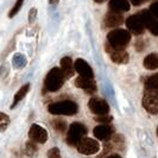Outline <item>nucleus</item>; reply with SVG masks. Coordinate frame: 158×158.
<instances>
[{"label":"nucleus","instance_id":"obj_20","mask_svg":"<svg viewBox=\"0 0 158 158\" xmlns=\"http://www.w3.org/2000/svg\"><path fill=\"white\" fill-rule=\"evenodd\" d=\"M24 1H25V0H17L16 4L13 5V7L11 8V11H10V13H8V17H10V18H13V17L19 12V10H20L22 6H23Z\"/></svg>","mask_w":158,"mask_h":158},{"label":"nucleus","instance_id":"obj_24","mask_svg":"<svg viewBox=\"0 0 158 158\" xmlns=\"http://www.w3.org/2000/svg\"><path fill=\"white\" fill-rule=\"evenodd\" d=\"M48 158H61V152L58 148H52L51 150L48 151Z\"/></svg>","mask_w":158,"mask_h":158},{"label":"nucleus","instance_id":"obj_13","mask_svg":"<svg viewBox=\"0 0 158 158\" xmlns=\"http://www.w3.org/2000/svg\"><path fill=\"white\" fill-rule=\"evenodd\" d=\"M75 85H76V87L86 90L87 93H95L96 92V83H95V81L93 79L79 76L77 79L75 80Z\"/></svg>","mask_w":158,"mask_h":158},{"label":"nucleus","instance_id":"obj_21","mask_svg":"<svg viewBox=\"0 0 158 158\" xmlns=\"http://www.w3.org/2000/svg\"><path fill=\"white\" fill-rule=\"evenodd\" d=\"M10 124V118L7 114L0 113V131H5Z\"/></svg>","mask_w":158,"mask_h":158},{"label":"nucleus","instance_id":"obj_6","mask_svg":"<svg viewBox=\"0 0 158 158\" xmlns=\"http://www.w3.org/2000/svg\"><path fill=\"white\" fill-rule=\"evenodd\" d=\"M77 151L82 155H95L100 151V144L92 138H83L77 144Z\"/></svg>","mask_w":158,"mask_h":158},{"label":"nucleus","instance_id":"obj_33","mask_svg":"<svg viewBox=\"0 0 158 158\" xmlns=\"http://www.w3.org/2000/svg\"><path fill=\"white\" fill-rule=\"evenodd\" d=\"M58 0H50V4H56Z\"/></svg>","mask_w":158,"mask_h":158},{"label":"nucleus","instance_id":"obj_22","mask_svg":"<svg viewBox=\"0 0 158 158\" xmlns=\"http://www.w3.org/2000/svg\"><path fill=\"white\" fill-rule=\"evenodd\" d=\"M26 63V61H25V57L23 55H20V54H17L15 56V58H13V64L18 67V68H20V67H23L24 64Z\"/></svg>","mask_w":158,"mask_h":158},{"label":"nucleus","instance_id":"obj_19","mask_svg":"<svg viewBox=\"0 0 158 158\" xmlns=\"http://www.w3.org/2000/svg\"><path fill=\"white\" fill-rule=\"evenodd\" d=\"M52 126H54V128H55L56 131H58V132H64L65 128H67V124H65V121L61 120V119H56V120L52 121Z\"/></svg>","mask_w":158,"mask_h":158},{"label":"nucleus","instance_id":"obj_27","mask_svg":"<svg viewBox=\"0 0 158 158\" xmlns=\"http://www.w3.org/2000/svg\"><path fill=\"white\" fill-rule=\"evenodd\" d=\"M96 121L99 123H102V124H106V123H111L112 121V117H107V115H99L95 118Z\"/></svg>","mask_w":158,"mask_h":158},{"label":"nucleus","instance_id":"obj_26","mask_svg":"<svg viewBox=\"0 0 158 158\" xmlns=\"http://www.w3.org/2000/svg\"><path fill=\"white\" fill-rule=\"evenodd\" d=\"M150 13L153 17H155V18H157V19H158V1L153 2V4H151V6H150Z\"/></svg>","mask_w":158,"mask_h":158},{"label":"nucleus","instance_id":"obj_14","mask_svg":"<svg viewBox=\"0 0 158 158\" xmlns=\"http://www.w3.org/2000/svg\"><path fill=\"white\" fill-rule=\"evenodd\" d=\"M131 4L128 0H110L108 2V8L111 12H117V13H123L130 11Z\"/></svg>","mask_w":158,"mask_h":158},{"label":"nucleus","instance_id":"obj_32","mask_svg":"<svg viewBox=\"0 0 158 158\" xmlns=\"http://www.w3.org/2000/svg\"><path fill=\"white\" fill-rule=\"evenodd\" d=\"M95 2H98V4H102L103 1H106V0H94Z\"/></svg>","mask_w":158,"mask_h":158},{"label":"nucleus","instance_id":"obj_25","mask_svg":"<svg viewBox=\"0 0 158 158\" xmlns=\"http://www.w3.org/2000/svg\"><path fill=\"white\" fill-rule=\"evenodd\" d=\"M25 151H26V153H27L29 156H32V155L37 151V146H36L33 143H27V144H26V148H25Z\"/></svg>","mask_w":158,"mask_h":158},{"label":"nucleus","instance_id":"obj_16","mask_svg":"<svg viewBox=\"0 0 158 158\" xmlns=\"http://www.w3.org/2000/svg\"><path fill=\"white\" fill-rule=\"evenodd\" d=\"M61 70L64 74L65 77H70L74 74V68H73V61L70 57H63L61 60Z\"/></svg>","mask_w":158,"mask_h":158},{"label":"nucleus","instance_id":"obj_3","mask_svg":"<svg viewBox=\"0 0 158 158\" xmlns=\"http://www.w3.org/2000/svg\"><path fill=\"white\" fill-rule=\"evenodd\" d=\"M64 74L60 68H54L48 73L44 80V88L48 92H57L64 83Z\"/></svg>","mask_w":158,"mask_h":158},{"label":"nucleus","instance_id":"obj_1","mask_svg":"<svg viewBox=\"0 0 158 158\" xmlns=\"http://www.w3.org/2000/svg\"><path fill=\"white\" fill-rule=\"evenodd\" d=\"M107 40H108V45L112 49H124L131 40V32L123 30V29H117L113 30L107 35Z\"/></svg>","mask_w":158,"mask_h":158},{"label":"nucleus","instance_id":"obj_12","mask_svg":"<svg viewBox=\"0 0 158 158\" xmlns=\"http://www.w3.org/2000/svg\"><path fill=\"white\" fill-rule=\"evenodd\" d=\"M113 132H114L113 127L108 126V125H105V124H101V125L96 126L94 128V131H93L94 137L98 138V139H100V140H108L112 137V135H113Z\"/></svg>","mask_w":158,"mask_h":158},{"label":"nucleus","instance_id":"obj_5","mask_svg":"<svg viewBox=\"0 0 158 158\" xmlns=\"http://www.w3.org/2000/svg\"><path fill=\"white\" fill-rule=\"evenodd\" d=\"M143 106L151 114L158 113V90H146L143 98Z\"/></svg>","mask_w":158,"mask_h":158},{"label":"nucleus","instance_id":"obj_18","mask_svg":"<svg viewBox=\"0 0 158 158\" xmlns=\"http://www.w3.org/2000/svg\"><path fill=\"white\" fill-rule=\"evenodd\" d=\"M29 89H30V85H29V83H26V85H24L23 87H22L19 90H18V92H17L16 95H15V99H13V103L11 105V108H15L17 105H18V103L23 100L24 98H25V95L27 94Z\"/></svg>","mask_w":158,"mask_h":158},{"label":"nucleus","instance_id":"obj_34","mask_svg":"<svg viewBox=\"0 0 158 158\" xmlns=\"http://www.w3.org/2000/svg\"><path fill=\"white\" fill-rule=\"evenodd\" d=\"M157 135H158V128H157Z\"/></svg>","mask_w":158,"mask_h":158},{"label":"nucleus","instance_id":"obj_11","mask_svg":"<svg viewBox=\"0 0 158 158\" xmlns=\"http://www.w3.org/2000/svg\"><path fill=\"white\" fill-rule=\"evenodd\" d=\"M74 69L75 71H77L80 74V76L82 77H88V79H93L94 74H93V70L90 68V65L82 58H77L74 63Z\"/></svg>","mask_w":158,"mask_h":158},{"label":"nucleus","instance_id":"obj_8","mask_svg":"<svg viewBox=\"0 0 158 158\" xmlns=\"http://www.w3.org/2000/svg\"><path fill=\"white\" fill-rule=\"evenodd\" d=\"M88 107L96 115H106L108 111H110V106L103 99H99V98H92L88 102Z\"/></svg>","mask_w":158,"mask_h":158},{"label":"nucleus","instance_id":"obj_4","mask_svg":"<svg viewBox=\"0 0 158 158\" xmlns=\"http://www.w3.org/2000/svg\"><path fill=\"white\" fill-rule=\"evenodd\" d=\"M87 135V128L81 123H74L71 124L69 130H68V135H67V143L71 146H77L85 135Z\"/></svg>","mask_w":158,"mask_h":158},{"label":"nucleus","instance_id":"obj_15","mask_svg":"<svg viewBox=\"0 0 158 158\" xmlns=\"http://www.w3.org/2000/svg\"><path fill=\"white\" fill-rule=\"evenodd\" d=\"M124 22V17L121 13L117 12H108L105 17V25L107 27H117L119 25H121Z\"/></svg>","mask_w":158,"mask_h":158},{"label":"nucleus","instance_id":"obj_30","mask_svg":"<svg viewBox=\"0 0 158 158\" xmlns=\"http://www.w3.org/2000/svg\"><path fill=\"white\" fill-rule=\"evenodd\" d=\"M36 16H37V10H36V8H32L31 11H30L29 20H30V22H33V18H36Z\"/></svg>","mask_w":158,"mask_h":158},{"label":"nucleus","instance_id":"obj_23","mask_svg":"<svg viewBox=\"0 0 158 158\" xmlns=\"http://www.w3.org/2000/svg\"><path fill=\"white\" fill-rule=\"evenodd\" d=\"M149 30H150V32L152 33V35H155V36H158V19H153L152 22H151V24L149 25V27H148Z\"/></svg>","mask_w":158,"mask_h":158},{"label":"nucleus","instance_id":"obj_2","mask_svg":"<svg viewBox=\"0 0 158 158\" xmlns=\"http://www.w3.org/2000/svg\"><path fill=\"white\" fill-rule=\"evenodd\" d=\"M79 111L77 103L70 100H63L49 105V112L55 115H74Z\"/></svg>","mask_w":158,"mask_h":158},{"label":"nucleus","instance_id":"obj_31","mask_svg":"<svg viewBox=\"0 0 158 158\" xmlns=\"http://www.w3.org/2000/svg\"><path fill=\"white\" fill-rule=\"evenodd\" d=\"M106 158H121L119 155H110L108 157H106Z\"/></svg>","mask_w":158,"mask_h":158},{"label":"nucleus","instance_id":"obj_28","mask_svg":"<svg viewBox=\"0 0 158 158\" xmlns=\"http://www.w3.org/2000/svg\"><path fill=\"white\" fill-rule=\"evenodd\" d=\"M145 47H146V44L144 43V40H138V42L135 43V48H137V51H144Z\"/></svg>","mask_w":158,"mask_h":158},{"label":"nucleus","instance_id":"obj_10","mask_svg":"<svg viewBox=\"0 0 158 158\" xmlns=\"http://www.w3.org/2000/svg\"><path fill=\"white\" fill-rule=\"evenodd\" d=\"M106 50L107 52L111 56V60L117 64H126L128 62V54L127 51H125L124 49H120V50H117V49H112L108 44L106 45Z\"/></svg>","mask_w":158,"mask_h":158},{"label":"nucleus","instance_id":"obj_29","mask_svg":"<svg viewBox=\"0 0 158 158\" xmlns=\"http://www.w3.org/2000/svg\"><path fill=\"white\" fill-rule=\"evenodd\" d=\"M132 5H135V6H139V5H143L144 2H146L148 0H128Z\"/></svg>","mask_w":158,"mask_h":158},{"label":"nucleus","instance_id":"obj_9","mask_svg":"<svg viewBox=\"0 0 158 158\" xmlns=\"http://www.w3.org/2000/svg\"><path fill=\"white\" fill-rule=\"evenodd\" d=\"M29 137L32 142L44 144L48 140V132L45 128H43L37 124H33L29 131Z\"/></svg>","mask_w":158,"mask_h":158},{"label":"nucleus","instance_id":"obj_17","mask_svg":"<svg viewBox=\"0 0 158 158\" xmlns=\"http://www.w3.org/2000/svg\"><path fill=\"white\" fill-rule=\"evenodd\" d=\"M144 67L149 70H155L158 68V54H150L144 58Z\"/></svg>","mask_w":158,"mask_h":158},{"label":"nucleus","instance_id":"obj_7","mask_svg":"<svg viewBox=\"0 0 158 158\" xmlns=\"http://www.w3.org/2000/svg\"><path fill=\"white\" fill-rule=\"evenodd\" d=\"M126 26L127 29L135 35H142V33H144V30L146 29L140 13L128 17L126 19Z\"/></svg>","mask_w":158,"mask_h":158}]
</instances>
